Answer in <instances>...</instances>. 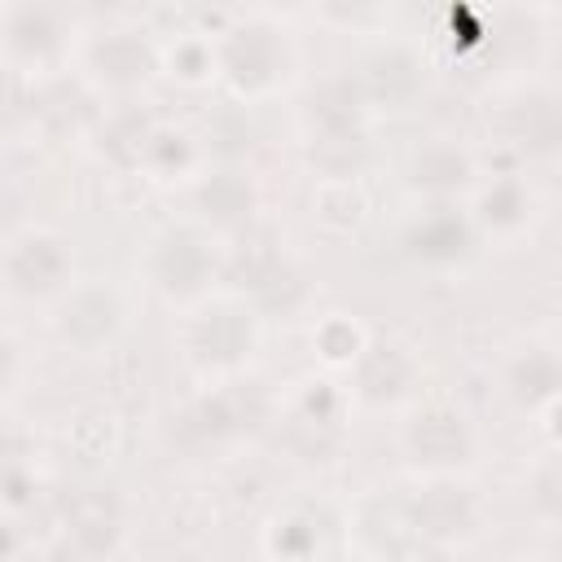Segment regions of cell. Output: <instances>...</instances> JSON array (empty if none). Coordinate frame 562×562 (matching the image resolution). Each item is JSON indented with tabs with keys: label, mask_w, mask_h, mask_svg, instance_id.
Wrapping results in <instances>:
<instances>
[{
	"label": "cell",
	"mask_w": 562,
	"mask_h": 562,
	"mask_svg": "<svg viewBox=\"0 0 562 562\" xmlns=\"http://www.w3.org/2000/svg\"><path fill=\"white\" fill-rule=\"evenodd\" d=\"M413 241H417V255L448 259V255H457V250L465 246V233H461V224H452V220H430Z\"/></svg>",
	"instance_id": "cell-3"
},
{
	"label": "cell",
	"mask_w": 562,
	"mask_h": 562,
	"mask_svg": "<svg viewBox=\"0 0 562 562\" xmlns=\"http://www.w3.org/2000/svg\"><path fill=\"white\" fill-rule=\"evenodd\" d=\"M408 443H413L417 461H435V465H443V461H461V457H465L470 435H465L461 417H452V413H426V417H417Z\"/></svg>",
	"instance_id": "cell-2"
},
{
	"label": "cell",
	"mask_w": 562,
	"mask_h": 562,
	"mask_svg": "<svg viewBox=\"0 0 562 562\" xmlns=\"http://www.w3.org/2000/svg\"><path fill=\"white\" fill-rule=\"evenodd\" d=\"M4 268H9V281H13L22 294H48L53 285H61L70 259H66V246H61L57 237L35 233V237H22V241L13 246V255H9Z\"/></svg>",
	"instance_id": "cell-1"
},
{
	"label": "cell",
	"mask_w": 562,
	"mask_h": 562,
	"mask_svg": "<svg viewBox=\"0 0 562 562\" xmlns=\"http://www.w3.org/2000/svg\"><path fill=\"white\" fill-rule=\"evenodd\" d=\"M9 364H13V347H9V342H0V386L9 382Z\"/></svg>",
	"instance_id": "cell-4"
}]
</instances>
